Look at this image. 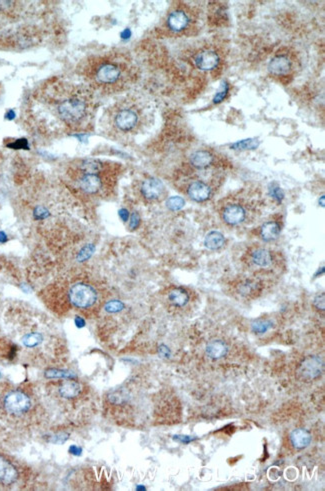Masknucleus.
<instances>
[{"label":"nucleus","instance_id":"obj_27","mask_svg":"<svg viewBox=\"0 0 325 491\" xmlns=\"http://www.w3.org/2000/svg\"><path fill=\"white\" fill-rule=\"evenodd\" d=\"M125 307V305L123 304V302L119 301V300H111L107 302L105 304V310L107 312H110V313H116V312H119L121 311L123 308Z\"/></svg>","mask_w":325,"mask_h":491},{"label":"nucleus","instance_id":"obj_35","mask_svg":"<svg viewBox=\"0 0 325 491\" xmlns=\"http://www.w3.org/2000/svg\"><path fill=\"white\" fill-rule=\"evenodd\" d=\"M9 147L15 148V150H20V148H27V141L25 139H20L15 142V144L8 145Z\"/></svg>","mask_w":325,"mask_h":491},{"label":"nucleus","instance_id":"obj_28","mask_svg":"<svg viewBox=\"0 0 325 491\" xmlns=\"http://www.w3.org/2000/svg\"><path fill=\"white\" fill-rule=\"evenodd\" d=\"M184 204H185V201L181 197L174 196V197H170L167 200V206L171 210H179L184 206Z\"/></svg>","mask_w":325,"mask_h":491},{"label":"nucleus","instance_id":"obj_23","mask_svg":"<svg viewBox=\"0 0 325 491\" xmlns=\"http://www.w3.org/2000/svg\"><path fill=\"white\" fill-rule=\"evenodd\" d=\"M80 168L84 173L89 174H97L103 168V164L99 160L95 159H86L83 160L80 164Z\"/></svg>","mask_w":325,"mask_h":491},{"label":"nucleus","instance_id":"obj_15","mask_svg":"<svg viewBox=\"0 0 325 491\" xmlns=\"http://www.w3.org/2000/svg\"><path fill=\"white\" fill-rule=\"evenodd\" d=\"M322 361L319 357H308L300 366V372L305 378L313 379L320 375L322 371Z\"/></svg>","mask_w":325,"mask_h":491},{"label":"nucleus","instance_id":"obj_14","mask_svg":"<svg viewBox=\"0 0 325 491\" xmlns=\"http://www.w3.org/2000/svg\"><path fill=\"white\" fill-rule=\"evenodd\" d=\"M164 193L163 183L154 177L145 179L141 184V193L144 198L148 200H155L160 198Z\"/></svg>","mask_w":325,"mask_h":491},{"label":"nucleus","instance_id":"obj_22","mask_svg":"<svg viewBox=\"0 0 325 491\" xmlns=\"http://www.w3.org/2000/svg\"><path fill=\"white\" fill-rule=\"evenodd\" d=\"M225 243V237L219 231H211L206 235L204 244L208 249L216 250L221 248Z\"/></svg>","mask_w":325,"mask_h":491},{"label":"nucleus","instance_id":"obj_7","mask_svg":"<svg viewBox=\"0 0 325 491\" xmlns=\"http://www.w3.org/2000/svg\"><path fill=\"white\" fill-rule=\"evenodd\" d=\"M68 297L72 305L80 309H85L95 304L97 293L92 286L85 283H77L70 287Z\"/></svg>","mask_w":325,"mask_h":491},{"label":"nucleus","instance_id":"obj_20","mask_svg":"<svg viewBox=\"0 0 325 491\" xmlns=\"http://www.w3.org/2000/svg\"><path fill=\"white\" fill-rule=\"evenodd\" d=\"M290 441L295 449H305L311 442V435L307 430L302 428L295 429L290 434Z\"/></svg>","mask_w":325,"mask_h":491},{"label":"nucleus","instance_id":"obj_11","mask_svg":"<svg viewBox=\"0 0 325 491\" xmlns=\"http://www.w3.org/2000/svg\"><path fill=\"white\" fill-rule=\"evenodd\" d=\"M194 65L202 71L215 70L221 63V55L216 49L205 46L201 48L194 55Z\"/></svg>","mask_w":325,"mask_h":491},{"label":"nucleus","instance_id":"obj_17","mask_svg":"<svg viewBox=\"0 0 325 491\" xmlns=\"http://www.w3.org/2000/svg\"><path fill=\"white\" fill-rule=\"evenodd\" d=\"M281 232V226L278 221L270 220L263 223L258 229L260 238L266 242L275 240L278 238Z\"/></svg>","mask_w":325,"mask_h":491},{"label":"nucleus","instance_id":"obj_36","mask_svg":"<svg viewBox=\"0 0 325 491\" xmlns=\"http://www.w3.org/2000/svg\"><path fill=\"white\" fill-rule=\"evenodd\" d=\"M174 439L179 441V442H182V443H188V442L193 440V438H191L190 436H187V435H175Z\"/></svg>","mask_w":325,"mask_h":491},{"label":"nucleus","instance_id":"obj_13","mask_svg":"<svg viewBox=\"0 0 325 491\" xmlns=\"http://www.w3.org/2000/svg\"><path fill=\"white\" fill-rule=\"evenodd\" d=\"M190 165L196 170H205L214 166L215 156L211 151L208 150H196L190 158Z\"/></svg>","mask_w":325,"mask_h":491},{"label":"nucleus","instance_id":"obj_18","mask_svg":"<svg viewBox=\"0 0 325 491\" xmlns=\"http://www.w3.org/2000/svg\"><path fill=\"white\" fill-rule=\"evenodd\" d=\"M81 391H82V388L80 383L73 380L63 381L58 387V393L61 396V398H64V399L77 398L80 395Z\"/></svg>","mask_w":325,"mask_h":491},{"label":"nucleus","instance_id":"obj_4","mask_svg":"<svg viewBox=\"0 0 325 491\" xmlns=\"http://www.w3.org/2000/svg\"><path fill=\"white\" fill-rule=\"evenodd\" d=\"M258 201L248 198L246 193H236L226 197L219 205V215L222 221L231 227H237L244 223H251L257 212Z\"/></svg>","mask_w":325,"mask_h":491},{"label":"nucleus","instance_id":"obj_5","mask_svg":"<svg viewBox=\"0 0 325 491\" xmlns=\"http://www.w3.org/2000/svg\"><path fill=\"white\" fill-rule=\"evenodd\" d=\"M299 65L297 55L288 48H283L277 51L268 62V72L274 78H288L291 77Z\"/></svg>","mask_w":325,"mask_h":491},{"label":"nucleus","instance_id":"obj_39","mask_svg":"<svg viewBox=\"0 0 325 491\" xmlns=\"http://www.w3.org/2000/svg\"><path fill=\"white\" fill-rule=\"evenodd\" d=\"M75 324L77 327H83L85 325V321H83L81 317H76L75 318Z\"/></svg>","mask_w":325,"mask_h":491},{"label":"nucleus","instance_id":"obj_29","mask_svg":"<svg viewBox=\"0 0 325 491\" xmlns=\"http://www.w3.org/2000/svg\"><path fill=\"white\" fill-rule=\"evenodd\" d=\"M46 376H48V377H62V378L73 377V375L69 374V372L57 370V369H49V370L46 372Z\"/></svg>","mask_w":325,"mask_h":491},{"label":"nucleus","instance_id":"obj_32","mask_svg":"<svg viewBox=\"0 0 325 491\" xmlns=\"http://www.w3.org/2000/svg\"><path fill=\"white\" fill-rule=\"evenodd\" d=\"M270 191H271V196H272L274 199H276V200H278V201H281L282 199H283L284 194H283L281 189H280L278 186H273Z\"/></svg>","mask_w":325,"mask_h":491},{"label":"nucleus","instance_id":"obj_31","mask_svg":"<svg viewBox=\"0 0 325 491\" xmlns=\"http://www.w3.org/2000/svg\"><path fill=\"white\" fill-rule=\"evenodd\" d=\"M48 211L47 209L44 207V206H37L35 209H34V215L36 218L38 219H44L45 217L48 216Z\"/></svg>","mask_w":325,"mask_h":491},{"label":"nucleus","instance_id":"obj_24","mask_svg":"<svg viewBox=\"0 0 325 491\" xmlns=\"http://www.w3.org/2000/svg\"><path fill=\"white\" fill-rule=\"evenodd\" d=\"M44 340V337L41 334L39 333H30V334H26L23 338H22V342L25 346L27 347H34L36 345H38L40 342H42Z\"/></svg>","mask_w":325,"mask_h":491},{"label":"nucleus","instance_id":"obj_1","mask_svg":"<svg viewBox=\"0 0 325 491\" xmlns=\"http://www.w3.org/2000/svg\"><path fill=\"white\" fill-rule=\"evenodd\" d=\"M36 407L35 399L25 389L10 388L0 392V414L7 421L29 422Z\"/></svg>","mask_w":325,"mask_h":491},{"label":"nucleus","instance_id":"obj_10","mask_svg":"<svg viewBox=\"0 0 325 491\" xmlns=\"http://www.w3.org/2000/svg\"><path fill=\"white\" fill-rule=\"evenodd\" d=\"M21 478V469L9 457L0 454V489L11 488Z\"/></svg>","mask_w":325,"mask_h":491},{"label":"nucleus","instance_id":"obj_40","mask_svg":"<svg viewBox=\"0 0 325 491\" xmlns=\"http://www.w3.org/2000/svg\"><path fill=\"white\" fill-rule=\"evenodd\" d=\"M6 240V234L4 232H0V242H4Z\"/></svg>","mask_w":325,"mask_h":491},{"label":"nucleus","instance_id":"obj_12","mask_svg":"<svg viewBox=\"0 0 325 491\" xmlns=\"http://www.w3.org/2000/svg\"><path fill=\"white\" fill-rule=\"evenodd\" d=\"M248 262L260 269H268L272 267L275 261V254L272 250L256 246L248 250L247 253Z\"/></svg>","mask_w":325,"mask_h":491},{"label":"nucleus","instance_id":"obj_8","mask_svg":"<svg viewBox=\"0 0 325 491\" xmlns=\"http://www.w3.org/2000/svg\"><path fill=\"white\" fill-rule=\"evenodd\" d=\"M194 14L187 6H180L174 9L167 16L166 26L174 33H182L190 28Z\"/></svg>","mask_w":325,"mask_h":491},{"label":"nucleus","instance_id":"obj_33","mask_svg":"<svg viewBox=\"0 0 325 491\" xmlns=\"http://www.w3.org/2000/svg\"><path fill=\"white\" fill-rule=\"evenodd\" d=\"M139 222H140L139 215H138L137 214H132V216H131V220H130V229H131V230H134V229H136V228L139 226Z\"/></svg>","mask_w":325,"mask_h":491},{"label":"nucleus","instance_id":"obj_9","mask_svg":"<svg viewBox=\"0 0 325 491\" xmlns=\"http://www.w3.org/2000/svg\"><path fill=\"white\" fill-rule=\"evenodd\" d=\"M214 184L212 181H208L203 175H197V177L188 182L186 187V194L196 202H204L209 200L214 193Z\"/></svg>","mask_w":325,"mask_h":491},{"label":"nucleus","instance_id":"obj_37","mask_svg":"<svg viewBox=\"0 0 325 491\" xmlns=\"http://www.w3.org/2000/svg\"><path fill=\"white\" fill-rule=\"evenodd\" d=\"M68 451H69V453H71L73 455H80L82 453V449L76 446V445H71L68 449Z\"/></svg>","mask_w":325,"mask_h":491},{"label":"nucleus","instance_id":"obj_6","mask_svg":"<svg viewBox=\"0 0 325 491\" xmlns=\"http://www.w3.org/2000/svg\"><path fill=\"white\" fill-rule=\"evenodd\" d=\"M141 119V112L135 105H120L112 111L113 126L121 132H130L136 129Z\"/></svg>","mask_w":325,"mask_h":491},{"label":"nucleus","instance_id":"obj_19","mask_svg":"<svg viewBox=\"0 0 325 491\" xmlns=\"http://www.w3.org/2000/svg\"><path fill=\"white\" fill-rule=\"evenodd\" d=\"M206 354L212 359L223 358L228 352L227 344L220 339L208 342L206 345Z\"/></svg>","mask_w":325,"mask_h":491},{"label":"nucleus","instance_id":"obj_26","mask_svg":"<svg viewBox=\"0 0 325 491\" xmlns=\"http://www.w3.org/2000/svg\"><path fill=\"white\" fill-rule=\"evenodd\" d=\"M271 327H272V322L269 321L260 319V321H254L252 323V329L255 333H264Z\"/></svg>","mask_w":325,"mask_h":491},{"label":"nucleus","instance_id":"obj_34","mask_svg":"<svg viewBox=\"0 0 325 491\" xmlns=\"http://www.w3.org/2000/svg\"><path fill=\"white\" fill-rule=\"evenodd\" d=\"M314 305L319 310H324V294H319L314 299Z\"/></svg>","mask_w":325,"mask_h":491},{"label":"nucleus","instance_id":"obj_16","mask_svg":"<svg viewBox=\"0 0 325 491\" xmlns=\"http://www.w3.org/2000/svg\"><path fill=\"white\" fill-rule=\"evenodd\" d=\"M102 179L100 175L97 174H89L84 173L79 180L80 188L86 193H98L102 187Z\"/></svg>","mask_w":325,"mask_h":491},{"label":"nucleus","instance_id":"obj_21","mask_svg":"<svg viewBox=\"0 0 325 491\" xmlns=\"http://www.w3.org/2000/svg\"><path fill=\"white\" fill-rule=\"evenodd\" d=\"M168 299L174 306L183 307L189 302L190 296H189V293L184 288L176 287L169 292Z\"/></svg>","mask_w":325,"mask_h":491},{"label":"nucleus","instance_id":"obj_38","mask_svg":"<svg viewBox=\"0 0 325 491\" xmlns=\"http://www.w3.org/2000/svg\"><path fill=\"white\" fill-rule=\"evenodd\" d=\"M119 216L121 217V219H122L123 221H127V219H128V217H129V214H128V211H127L126 209H121V210L119 211Z\"/></svg>","mask_w":325,"mask_h":491},{"label":"nucleus","instance_id":"obj_30","mask_svg":"<svg viewBox=\"0 0 325 491\" xmlns=\"http://www.w3.org/2000/svg\"><path fill=\"white\" fill-rule=\"evenodd\" d=\"M93 251H94V246L93 245H87L85 247H83L82 250L80 251L79 255H78V260L79 261L86 260L87 258L91 257Z\"/></svg>","mask_w":325,"mask_h":491},{"label":"nucleus","instance_id":"obj_3","mask_svg":"<svg viewBox=\"0 0 325 491\" xmlns=\"http://www.w3.org/2000/svg\"><path fill=\"white\" fill-rule=\"evenodd\" d=\"M52 104L53 118H58L67 126H77L86 118L89 111L86 95L73 89L53 97Z\"/></svg>","mask_w":325,"mask_h":491},{"label":"nucleus","instance_id":"obj_25","mask_svg":"<svg viewBox=\"0 0 325 491\" xmlns=\"http://www.w3.org/2000/svg\"><path fill=\"white\" fill-rule=\"evenodd\" d=\"M257 141L255 139H247L243 141H239L231 145V148L236 150H254L257 147Z\"/></svg>","mask_w":325,"mask_h":491},{"label":"nucleus","instance_id":"obj_2","mask_svg":"<svg viewBox=\"0 0 325 491\" xmlns=\"http://www.w3.org/2000/svg\"><path fill=\"white\" fill-rule=\"evenodd\" d=\"M131 75L128 62L116 57H103L91 67L90 78L96 86L103 88H121L129 80Z\"/></svg>","mask_w":325,"mask_h":491}]
</instances>
